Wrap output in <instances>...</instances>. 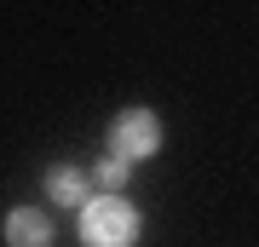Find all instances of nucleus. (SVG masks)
<instances>
[{
	"mask_svg": "<svg viewBox=\"0 0 259 247\" xmlns=\"http://www.w3.org/2000/svg\"><path fill=\"white\" fill-rule=\"evenodd\" d=\"M81 241L87 247H133L139 241V213L115 195H93L81 207Z\"/></svg>",
	"mask_w": 259,
	"mask_h": 247,
	"instance_id": "1",
	"label": "nucleus"
},
{
	"mask_svg": "<svg viewBox=\"0 0 259 247\" xmlns=\"http://www.w3.org/2000/svg\"><path fill=\"white\" fill-rule=\"evenodd\" d=\"M156 144H161V121L150 110H121V121L110 127V150H115V161H127V167L156 156Z\"/></svg>",
	"mask_w": 259,
	"mask_h": 247,
	"instance_id": "2",
	"label": "nucleus"
},
{
	"mask_svg": "<svg viewBox=\"0 0 259 247\" xmlns=\"http://www.w3.org/2000/svg\"><path fill=\"white\" fill-rule=\"evenodd\" d=\"M6 241H12V247H52V224H47V213L18 207V213L6 219Z\"/></svg>",
	"mask_w": 259,
	"mask_h": 247,
	"instance_id": "3",
	"label": "nucleus"
},
{
	"mask_svg": "<svg viewBox=\"0 0 259 247\" xmlns=\"http://www.w3.org/2000/svg\"><path fill=\"white\" fill-rule=\"evenodd\" d=\"M47 190H52V202H75V207H87V202H93V184L75 173V167H58V173L47 178Z\"/></svg>",
	"mask_w": 259,
	"mask_h": 247,
	"instance_id": "4",
	"label": "nucleus"
},
{
	"mask_svg": "<svg viewBox=\"0 0 259 247\" xmlns=\"http://www.w3.org/2000/svg\"><path fill=\"white\" fill-rule=\"evenodd\" d=\"M121 178H127V161H115V156H110V161L98 167V184H104V190H115Z\"/></svg>",
	"mask_w": 259,
	"mask_h": 247,
	"instance_id": "5",
	"label": "nucleus"
}]
</instances>
